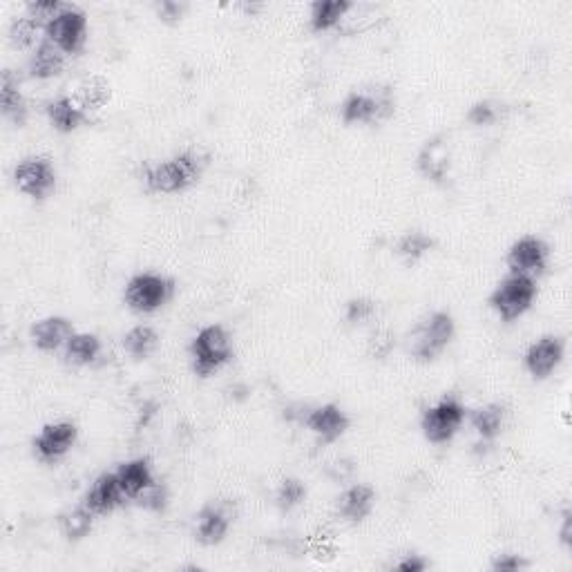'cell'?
<instances>
[{"label": "cell", "instance_id": "cell-40", "mask_svg": "<svg viewBox=\"0 0 572 572\" xmlns=\"http://www.w3.org/2000/svg\"><path fill=\"white\" fill-rule=\"evenodd\" d=\"M557 537H559L561 548L572 550V510L570 508L561 512V523H559Z\"/></svg>", "mask_w": 572, "mask_h": 572}, {"label": "cell", "instance_id": "cell-2", "mask_svg": "<svg viewBox=\"0 0 572 572\" xmlns=\"http://www.w3.org/2000/svg\"><path fill=\"white\" fill-rule=\"evenodd\" d=\"M456 338V320L450 311H432L407 333V356L418 365H432Z\"/></svg>", "mask_w": 572, "mask_h": 572}, {"label": "cell", "instance_id": "cell-13", "mask_svg": "<svg viewBox=\"0 0 572 572\" xmlns=\"http://www.w3.org/2000/svg\"><path fill=\"white\" fill-rule=\"evenodd\" d=\"M550 264V246L537 235H523L505 253V266L510 273L526 275L537 280L548 271Z\"/></svg>", "mask_w": 572, "mask_h": 572}, {"label": "cell", "instance_id": "cell-37", "mask_svg": "<svg viewBox=\"0 0 572 572\" xmlns=\"http://www.w3.org/2000/svg\"><path fill=\"white\" fill-rule=\"evenodd\" d=\"M530 568V559H526L519 552H497L490 559V570L494 572H521Z\"/></svg>", "mask_w": 572, "mask_h": 572}, {"label": "cell", "instance_id": "cell-12", "mask_svg": "<svg viewBox=\"0 0 572 572\" xmlns=\"http://www.w3.org/2000/svg\"><path fill=\"white\" fill-rule=\"evenodd\" d=\"M300 425L316 438L318 445L327 447L338 443L349 432L351 418L340 405L324 403L304 409L300 414Z\"/></svg>", "mask_w": 572, "mask_h": 572}, {"label": "cell", "instance_id": "cell-10", "mask_svg": "<svg viewBox=\"0 0 572 572\" xmlns=\"http://www.w3.org/2000/svg\"><path fill=\"white\" fill-rule=\"evenodd\" d=\"M237 517L235 503L231 499H213L204 503L195 514L193 537L204 548H215L224 543Z\"/></svg>", "mask_w": 572, "mask_h": 572}, {"label": "cell", "instance_id": "cell-34", "mask_svg": "<svg viewBox=\"0 0 572 572\" xmlns=\"http://www.w3.org/2000/svg\"><path fill=\"white\" fill-rule=\"evenodd\" d=\"M65 5L68 3H61V0H30V3L25 5V14L32 16L34 21H38L45 27L63 12Z\"/></svg>", "mask_w": 572, "mask_h": 572}, {"label": "cell", "instance_id": "cell-26", "mask_svg": "<svg viewBox=\"0 0 572 572\" xmlns=\"http://www.w3.org/2000/svg\"><path fill=\"white\" fill-rule=\"evenodd\" d=\"M159 331L150 324H135V327L128 329L121 338V347L126 351V356L135 362H143L152 358V354L159 349Z\"/></svg>", "mask_w": 572, "mask_h": 572}, {"label": "cell", "instance_id": "cell-11", "mask_svg": "<svg viewBox=\"0 0 572 572\" xmlns=\"http://www.w3.org/2000/svg\"><path fill=\"white\" fill-rule=\"evenodd\" d=\"M79 443V425L72 421H54L43 425L32 438V454L38 463L56 465Z\"/></svg>", "mask_w": 572, "mask_h": 572}, {"label": "cell", "instance_id": "cell-30", "mask_svg": "<svg viewBox=\"0 0 572 572\" xmlns=\"http://www.w3.org/2000/svg\"><path fill=\"white\" fill-rule=\"evenodd\" d=\"M94 521H97V517H94V514L85 508L83 503L76 505L74 510L65 512L61 517V532H63L65 541L79 543L83 539H88L90 532L94 530Z\"/></svg>", "mask_w": 572, "mask_h": 572}, {"label": "cell", "instance_id": "cell-19", "mask_svg": "<svg viewBox=\"0 0 572 572\" xmlns=\"http://www.w3.org/2000/svg\"><path fill=\"white\" fill-rule=\"evenodd\" d=\"M0 114L18 130L25 128L27 119H30V106H27L21 76L9 68L0 74Z\"/></svg>", "mask_w": 572, "mask_h": 572}, {"label": "cell", "instance_id": "cell-25", "mask_svg": "<svg viewBox=\"0 0 572 572\" xmlns=\"http://www.w3.org/2000/svg\"><path fill=\"white\" fill-rule=\"evenodd\" d=\"M354 3L349 0H316L309 5V27L311 32L324 34L336 27L349 16Z\"/></svg>", "mask_w": 572, "mask_h": 572}, {"label": "cell", "instance_id": "cell-5", "mask_svg": "<svg viewBox=\"0 0 572 572\" xmlns=\"http://www.w3.org/2000/svg\"><path fill=\"white\" fill-rule=\"evenodd\" d=\"M396 114V94L385 85V88L371 90H354L349 92L340 103V121L347 128L354 126H374L392 119Z\"/></svg>", "mask_w": 572, "mask_h": 572}, {"label": "cell", "instance_id": "cell-33", "mask_svg": "<svg viewBox=\"0 0 572 572\" xmlns=\"http://www.w3.org/2000/svg\"><path fill=\"white\" fill-rule=\"evenodd\" d=\"M501 117V110H499V103H494L490 99H481V101H474L470 110L465 114V121L470 123L472 128H492L494 123L499 121Z\"/></svg>", "mask_w": 572, "mask_h": 572}, {"label": "cell", "instance_id": "cell-9", "mask_svg": "<svg viewBox=\"0 0 572 572\" xmlns=\"http://www.w3.org/2000/svg\"><path fill=\"white\" fill-rule=\"evenodd\" d=\"M45 38L65 56H81L90 41L88 14L79 5H65L63 12L45 25Z\"/></svg>", "mask_w": 572, "mask_h": 572}, {"label": "cell", "instance_id": "cell-23", "mask_svg": "<svg viewBox=\"0 0 572 572\" xmlns=\"http://www.w3.org/2000/svg\"><path fill=\"white\" fill-rule=\"evenodd\" d=\"M474 434L481 438L483 443H494L503 434L505 423H508V405L505 403H488L472 409L467 414Z\"/></svg>", "mask_w": 572, "mask_h": 572}, {"label": "cell", "instance_id": "cell-15", "mask_svg": "<svg viewBox=\"0 0 572 572\" xmlns=\"http://www.w3.org/2000/svg\"><path fill=\"white\" fill-rule=\"evenodd\" d=\"M416 170L434 186H445L452 175V150L445 135H434L423 141L416 155Z\"/></svg>", "mask_w": 572, "mask_h": 572}, {"label": "cell", "instance_id": "cell-38", "mask_svg": "<svg viewBox=\"0 0 572 572\" xmlns=\"http://www.w3.org/2000/svg\"><path fill=\"white\" fill-rule=\"evenodd\" d=\"M188 12V3H179V0H161L155 5V14L161 23L166 25H179L184 21Z\"/></svg>", "mask_w": 572, "mask_h": 572}, {"label": "cell", "instance_id": "cell-28", "mask_svg": "<svg viewBox=\"0 0 572 572\" xmlns=\"http://www.w3.org/2000/svg\"><path fill=\"white\" fill-rule=\"evenodd\" d=\"M74 101L88 114L99 112L110 106L112 85L108 79H103V76H88V79H83L79 88H76Z\"/></svg>", "mask_w": 572, "mask_h": 572}, {"label": "cell", "instance_id": "cell-24", "mask_svg": "<svg viewBox=\"0 0 572 572\" xmlns=\"http://www.w3.org/2000/svg\"><path fill=\"white\" fill-rule=\"evenodd\" d=\"M103 354V342L97 333L90 331H76L70 338L68 345L61 351L63 362L74 369L92 367Z\"/></svg>", "mask_w": 572, "mask_h": 572}, {"label": "cell", "instance_id": "cell-29", "mask_svg": "<svg viewBox=\"0 0 572 572\" xmlns=\"http://www.w3.org/2000/svg\"><path fill=\"white\" fill-rule=\"evenodd\" d=\"M7 38H9V43H12L14 50L32 52L34 47L45 38V27L27 14L16 16L14 21L9 23Z\"/></svg>", "mask_w": 572, "mask_h": 572}, {"label": "cell", "instance_id": "cell-1", "mask_svg": "<svg viewBox=\"0 0 572 572\" xmlns=\"http://www.w3.org/2000/svg\"><path fill=\"white\" fill-rule=\"evenodd\" d=\"M206 166L204 155L195 150H181L173 157L143 166L141 184L150 195H181L202 181Z\"/></svg>", "mask_w": 572, "mask_h": 572}, {"label": "cell", "instance_id": "cell-18", "mask_svg": "<svg viewBox=\"0 0 572 572\" xmlns=\"http://www.w3.org/2000/svg\"><path fill=\"white\" fill-rule=\"evenodd\" d=\"M378 494L367 483H354L336 499V517L347 526L365 523L376 508Z\"/></svg>", "mask_w": 572, "mask_h": 572}, {"label": "cell", "instance_id": "cell-32", "mask_svg": "<svg viewBox=\"0 0 572 572\" xmlns=\"http://www.w3.org/2000/svg\"><path fill=\"white\" fill-rule=\"evenodd\" d=\"M376 318H378V302L365 298V295L351 298L345 304V322L349 327H365V324L374 322Z\"/></svg>", "mask_w": 572, "mask_h": 572}, {"label": "cell", "instance_id": "cell-39", "mask_svg": "<svg viewBox=\"0 0 572 572\" xmlns=\"http://www.w3.org/2000/svg\"><path fill=\"white\" fill-rule=\"evenodd\" d=\"M394 568L400 572H425L429 568V561L423 555L409 552V555H403L396 561Z\"/></svg>", "mask_w": 572, "mask_h": 572}, {"label": "cell", "instance_id": "cell-27", "mask_svg": "<svg viewBox=\"0 0 572 572\" xmlns=\"http://www.w3.org/2000/svg\"><path fill=\"white\" fill-rule=\"evenodd\" d=\"M434 249H436V237L414 228V231H405L398 237L394 253L400 262H405L407 266H416L421 264L427 255H432Z\"/></svg>", "mask_w": 572, "mask_h": 572}, {"label": "cell", "instance_id": "cell-36", "mask_svg": "<svg viewBox=\"0 0 572 572\" xmlns=\"http://www.w3.org/2000/svg\"><path fill=\"white\" fill-rule=\"evenodd\" d=\"M396 349V336L389 329H376L367 342V351L374 360H385Z\"/></svg>", "mask_w": 572, "mask_h": 572}, {"label": "cell", "instance_id": "cell-16", "mask_svg": "<svg viewBox=\"0 0 572 572\" xmlns=\"http://www.w3.org/2000/svg\"><path fill=\"white\" fill-rule=\"evenodd\" d=\"M126 494H123L119 479L114 472H103L99 474L94 483L85 490L81 503L88 508L94 517H110V514L117 512L123 503H126Z\"/></svg>", "mask_w": 572, "mask_h": 572}, {"label": "cell", "instance_id": "cell-35", "mask_svg": "<svg viewBox=\"0 0 572 572\" xmlns=\"http://www.w3.org/2000/svg\"><path fill=\"white\" fill-rule=\"evenodd\" d=\"M139 508L143 510H148V512H155V514H161V512H166L168 510V503H170V494H168V488L164 483H155L152 485L150 490H146L141 494V497L135 501Z\"/></svg>", "mask_w": 572, "mask_h": 572}, {"label": "cell", "instance_id": "cell-17", "mask_svg": "<svg viewBox=\"0 0 572 572\" xmlns=\"http://www.w3.org/2000/svg\"><path fill=\"white\" fill-rule=\"evenodd\" d=\"M74 333L76 329L70 318L45 316L41 320H36L30 327V340L36 351H41V354H47V356H54V354H61Z\"/></svg>", "mask_w": 572, "mask_h": 572}, {"label": "cell", "instance_id": "cell-20", "mask_svg": "<svg viewBox=\"0 0 572 572\" xmlns=\"http://www.w3.org/2000/svg\"><path fill=\"white\" fill-rule=\"evenodd\" d=\"M114 474H117L121 490L126 494L128 501H137L143 492L150 490L152 485L157 483L155 467H152L150 459H146V456H137V459L119 463Z\"/></svg>", "mask_w": 572, "mask_h": 572}, {"label": "cell", "instance_id": "cell-31", "mask_svg": "<svg viewBox=\"0 0 572 572\" xmlns=\"http://www.w3.org/2000/svg\"><path fill=\"white\" fill-rule=\"evenodd\" d=\"M307 499V485L295 476H286L280 481L278 490H275V505L286 514L298 510L300 505Z\"/></svg>", "mask_w": 572, "mask_h": 572}, {"label": "cell", "instance_id": "cell-21", "mask_svg": "<svg viewBox=\"0 0 572 572\" xmlns=\"http://www.w3.org/2000/svg\"><path fill=\"white\" fill-rule=\"evenodd\" d=\"M65 63H68V56L54 43L43 38L30 52V56H27V72L36 81H52L65 72Z\"/></svg>", "mask_w": 572, "mask_h": 572}, {"label": "cell", "instance_id": "cell-7", "mask_svg": "<svg viewBox=\"0 0 572 572\" xmlns=\"http://www.w3.org/2000/svg\"><path fill=\"white\" fill-rule=\"evenodd\" d=\"M470 409L463 405V400L454 394H445L438 398L434 405H429L421 416V432L427 443L447 445L452 443L463 425L467 423Z\"/></svg>", "mask_w": 572, "mask_h": 572}, {"label": "cell", "instance_id": "cell-14", "mask_svg": "<svg viewBox=\"0 0 572 572\" xmlns=\"http://www.w3.org/2000/svg\"><path fill=\"white\" fill-rule=\"evenodd\" d=\"M566 360V340L555 333L537 338L523 354V369L532 380H548Z\"/></svg>", "mask_w": 572, "mask_h": 572}, {"label": "cell", "instance_id": "cell-8", "mask_svg": "<svg viewBox=\"0 0 572 572\" xmlns=\"http://www.w3.org/2000/svg\"><path fill=\"white\" fill-rule=\"evenodd\" d=\"M12 181L23 197L32 202H45L59 188V170L50 157L30 155L14 166Z\"/></svg>", "mask_w": 572, "mask_h": 572}, {"label": "cell", "instance_id": "cell-3", "mask_svg": "<svg viewBox=\"0 0 572 572\" xmlns=\"http://www.w3.org/2000/svg\"><path fill=\"white\" fill-rule=\"evenodd\" d=\"M190 369L197 378H211L235 358V340L224 324L213 322L199 329L188 345Z\"/></svg>", "mask_w": 572, "mask_h": 572}, {"label": "cell", "instance_id": "cell-22", "mask_svg": "<svg viewBox=\"0 0 572 572\" xmlns=\"http://www.w3.org/2000/svg\"><path fill=\"white\" fill-rule=\"evenodd\" d=\"M45 117L50 121L52 130L61 132V135H72V132H79L88 123L90 114L74 101V97H56L47 101Z\"/></svg>", "mask_w": 572, "mask_h": 572}, {"label": "cell", "instance_id": "cell-6", "mask_svg": "<svg viewBox=\"0 0 572 572\" xmlns=\"http://www.w3.org/2000/svg\"><path fill=\"white\" fill-rule=\"evenodd\" d=\"M539 295L537 280L526 278V275L508 273L503 280L497 282L494 291L490 293L488 304L497 313L501 322H517L535 307Z\"/></svg>", "mask_w": 572, "mask_h": 572}, {"label": "cell", "instance_id": "cell-4", "mask_svg": "<svg viewBox=\"0 0 572 572\" xmlns=\"http://www.w3.org/2000/svg\"><path fill=\"white\" fill-rule=\"evenodd\" d=\"M177 284L173 278L157 271L135 273L123 286V304L137 316H155L175 298Z\"/></svg>", "mask_w": 572, "mask_h": 572}]
</instances>
